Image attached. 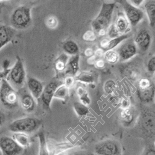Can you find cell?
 <instances>
[{
	"mask_svg": "<svg viewBox=\"0 0 155 155\" xmlns=\"http://www.w3.org/2000/svg\"><path fill=\"white\" fill-rule=\"evenodd\" d=\"M115 6V3L102 4L99 13L91 23L92 28L96 32L99 33L101 31H106L110 26Z\"/></svg>",
	"mask_w": 155,
	"mask_h": 155,
	"instance_id": "cell-1",
	"label": "cell"
},
{
	"mask_svg": "<svg viewBox=\"0 0 155 155\" xmlns=\"http://www.w3.org/2000/svg\"><path fill=\"white\" fill-rule=\"evenodd\" d=\"M42 124V121L35 117H28L17 119L11 122L8 128L12 132L31 134L37 131Z\"/></svg>",
	"mask_w": 155,
	"mask_h": 155,
	"instance_id": "cell-2",
	"label": "cell"
},
{
	"mask_svg": "<svg viewBox=\"0 0 155 155\" xmlns=\"http://www.w3.org/2000/svg\"><path fill=\"white\" fill-rule=\"evenodd\" d=\"M19 96L6 79H3L0 84V102L7 108L16 107L19 103Z\"/></svg>",
	"mask_w": 155,
	"mask_h": 155,
	"instance_id": "cell-3",
	"label": "cell"
},
{
	"mask_svg": "<svg viewBox=\"0 0 155 155\" xmlns=\"http://www.w3.org/2000/svg\"><path fill=\"white\" fill-rule=\"evenodd\" d=\"M30 8L21 6L16 8L10 18L12 28L15 29L23 30L28 28L31 23Z\"/></svg>",
	"mask_w": 155,
	"mask_h": 155,
	"instance_id": "cell-4",
	"label": "cell"
},
{
	"mask_svg": "<svg viewBox=\"0 0 155 155\" xmlns=\"http://www.w3.org/2000/svg\"><path fill=\"white\" fill-rule=\"evenodd\" d=\"M6 79L12 86L15 87H21L24 84L26 80V73L24 63L19 56L16 57V63L12 68L9 70Z\"/></svg>",
	"mask_w": 155,
	"mask_h": 155,
	"instance_id": "cell-5",
	"label": "cell"
},
{
	"mask_svg": "<svg viewBox=\"0 0 155 155\" xmlns=\"http://www.w3.org/2000/svg\"><path fill=\"white\" fill-rule=\"evenodd\" d=\"M154 84L150 80L143 78L138 82L137 95L140 101L144 104L152 102L154 98Z\"/></svg>",
	"mask_w": 155,
	"mask_h": 155,
	"instance_id": "cell-6",
	"label": "cell"
},
{
	"mask_svg": "<svg viewBox=\"0 0 155 155\" xmlns=\"http://www.w3.org/2000/svg\"><path fill=\"white\" fill-rule=\"evenodd\" d=\"M96 155H122V150L119 142L108 139L98 143L94 148Z\"/></svg>",
	"mask_w": 155,
	"mask_h": 155,
	"instance_id": "cell-7",
	"label": "cell"
},
{
	"mask_svg": "<svg viewBox=\"0 0 155 155\" xmlns=\"http://www.w3.org/2000/svg\"><path fill=\"white\" fill-rule=\"evenodd\" d=\"M24 148L12 137L3 136L0 138V152L2 155H20Z\"/></svg>",
	"mask_w": 155,
	"mask_h": 155,
	"instance_id": "cell-8",
	"label": "cell"
},
{
	"mask_svg": "<svg viewBox=\"0 0 155 155\" xmlns=\"http://www.w3.org/2000/svg\"><path fill=\"white\" fill-rule=\"evenodd\" d=\"M122 5L125 16L129 24L133 27L136 26L143 19V11L138 8V7L132 5L128 2H124Z\"/></svg>",
	"mask_w": 155,
	"mask_h": 155,
	"instance_id": "cell-9",
	"label": "cell"
},
{
	"mask_svg": "<svg viewBox=\"0 0 155 155\" xmlns=\"http://www.w3.org/2000/svg\"><path fill=\"white\" fill-rule=\"evenodd\" d=\"M61 84L63 81L59 80H53L48 83L43 89L41 99L42 104V107L46 110H50L51 103L54 99V93L56 89Z\"/></svg>",
	"mask_w": 155,
	"mask_h": 155,
	"instance_id": "cell-10",
	"label": "cell"
},
{
	"mask_svg": "<svg viewBox=\"0 0 155 155\" xmlns=\"http://www.w3.org/2000/svg\"><path fill=\"white\" fill-rule=\"evenodd\" d=\"M140 125L143 132L148 137L154 135V113L150 110H144L140 116Z\"/></svg>",
	"mask_w": 155,
	"mask_h": 155,
	"instance_id": "cell-11",
	"label": "cell"
},
{
	"mask_svg": "<svg viewBox=\"0 0 155 155\" xmlns=\"http://www.w3.org/2000/svg\"><path fill=\"white\" fill-rule=\"evenodd\" d=\"M138 51L137 47L134 42L128 41L124 43L117 50L120 61H125L134 57Z\"/></svg>",
	"mask_w": 155,
	"mask_h": 155,
	"instance_id": "cell-12",
	"label": "cell"
},
{
	"mask_svg": "<svg viewBox=\"0 0 155 155\" xmlns=\"http://www.w3.org/2000/svg\"><path fill=\"white\" fill-rule=\"evenodd\" d=\"M134 43L137 49L142 52L148 51L151 44V36L150 32L147 29H141L137 34Z\"/></svg>",
	"mask_w": 155,
	"mask_h": 155,
	"instance_id": "cell-13",
	"label": "cell"
},
{
	"mask_svg": "<svg viewBox=\"0 0 155 155\" xmlns=\"http://www.w3.org/2000/svg\"><path fill=\"white\" fill-rule=\"evenodd\" d=\"M15 35V31L13 28L0 24V49L10 42Z\"/></svg>",
	"mask_w": 155,
	"mask_h": 155,
	"instance_id": "cell-14",
	"label": "cell"
},
{
	"mask_svg": "<svg viewBox=\"0 0 155 155\" xmlns=\"http://www.w3.org/2000/svg\"><path fill=\"white\" fill-rule=\"evenodd\" d=\"M27 84L31 94L35 99H39L44 87L43 84L35 78H29L27 81Z\"/></svg>",
	"mask_w": 155,
	"mask_h": 155,
	"instance_id": "cell-15",
	"label": "cell"
},
{
	"mask_svg": "<svg viewBox=\"0 0 155 155\" xmlns=\"http://www.w3.org/2000/svg\"><path fill=\"white\" fill-rule=\"evenodd\" d=\"M129 37H130V35L128 34H125L119 35L117 37L111 38L110 40H103L101 43V48L104 51H106L109 50H112L115 48L116 47H117L123 41L127 39Z\"/></svg>",
	"mask_w": 155,
	"mask_h": 155,
	"instance_id": "cell-16",
	"label": "cell"
},
{
	"mask_svg": "<svg viewBox=\"0 0 155 155\" xmlns=\"http://www.w3.org/2000/svg\"><path fill=\"white\" fill-rule=\"evenodd\" d=\"M19 101L23 109L28 112H33L37 106L35 99L31 93H25L22 94Z\"/></svg>",
	"mask_w": 155,
	"mask_h": 155,
	"instance_id": "cell-17",
	"label": "cell"
},
{
	"mask_svg": "<svg viewBox=\"0 0 155 155\" xmlns=\"http://www.w3.org/2000/svg\"><path fill=\"white\" fill-rule=\"evenodd\" d=\"M80 69V55L77 54L71 56L68 61L65 69V73L67 75L75 76L78 73Z\"/></svg>",
	"mask_w": 155,
	"mask_h": 155,
	"instance_id": "cell-18",
	"label": "cell"
},
{
	"mask_svg": "<svg viewBox=\"0 0 155 155\" xmlns=\"http://www.w3.org/2000/svg\"><path fill=\"white\" fill-rule=\"evenodd\" d=\"M76 81L84 84H93L97 80V74L95 72L84 71L76 74L74 76Z\"/></svg>",
	"mask_w": 155,
	"mask_h": 155,
	"instance_id": "cell-19",
	"label": "cell"
},
{
	"mask_svg": "<svg viewBox=\"0 0 155 155\" xmlns=\"http://www.w3.org/2000/svg\"><path fill=\"white\" fill-rule=\"evenodd\" d=\"M135 113L134 109L130 106L122 109L120 113V120L122 123L125 126H130L134 121Z\"/></svg>",
	"mask_w": 155,
	"mask_h": 155,
	"instance_id": "cell-20",
	"label": "cell"
},
{
	"mask_svg": "<svg viewBox=\"0 0 155 155\" xmlns=\"http://www.w3.org/2000/svg\"><path fill=\"white\" fill-rule=\"evenodd\" d=\"M12 137L16 141V143L24 149L29 147L31 145V138L28 134L14 132Z\"/></svg>",
	"mask_w": 155,
	"mask_h": 155,
	"instance_id": "cell-21",
	"label": "cell"
},
{
	"mask_svg": "<svg viewBox=\"0 0 155 155\" xmlns=\"http://www.w3.org/2000/svg\"><path fill=\"white\" fill-rule=\"evenodd\" d=\"M145 9L149 19L150 26L153 28L155 25V2L154 0H148L145 5Z\"/></svg>",
	"mask_w": 155,
	"mask_h": 155,
	"instance_id": "cell-22",
	"label": "cell"
},
{
	"mask_svg": "<svg viewBox=\"0 0 155 155\" xmlns=\"http://www.w3.org/2000/svg\"><path fill=\"white\" fill-rule=\"evenodd\" d=\"M64 54L68 55H75L79 54L80 48L78 44L73 41H67L64 42L62 46Z\"/></svg>",
	"mask_w": 155,
	"mask_h": 155,
	"instance_id": "cell-23",
	"label": "cell"
},
{
	"mask_svg": "<svg viewBox=\"0 0 155 155\" xmlns=\"http://www.w3.org/2000/svg\"><path fill=\"white\" fill-rule=\"evenodd\" d=\"M69 57L66 54H61L54 62V68L57 73L65 70Z\"/></svg>",
	"mask_w": 155,
	"mask_h": 155,
	"instance_id": "cell-24",
	"label": "cell"
},
{
	"mask_svg": "<svg viewBox=\"0 0 155 155\" xmlns=\"http://www.w3.org/2000/svg\"><path fill=\"white\" fill-rule=\"evenodd\" d=\"M115 25L120 34H124L128 28L129 22L125 16L122 13H120L116 20Z\"/></svg>",
	"mask_w": 155,
	"mask_h": 155,
	"instance_id": "cell-25",
	"label": "cell"
},
{
	"mask_svg": "<svg viewBox=\"0 0 155 155\" xmlns=\"http://www.w3.org/2000/svg\"><path fill=\"white\" fill-rule=\"evenodd\" d=\"M37 137L39 141V151L38 155H50L46 138L44 131H39L37 134Z\"/></svg>",
	"mask_w": 155,
	"mask_h": 155,
	"instance_id": "cell-26",
	"label": "cell"
},
{
	"mask_svg": "<svg viewBox=\"0 0 155 155\" xmlns=\"http://www.w3.org/2000/svg\"><path fill=\"white\" fill-rule=\"evenodd\" d=\"M69 88L65 85L61 84L55 90L54 98L61 101H67L69 98Z\"/></svg>",
	"mask_w": 155,
	"mask_h": 155,
	"instance_id": "cell-27",
	"label": "cell"
},
{
	"mask_svg": "<svg viewBox=\"0 0 155 155\" xmlns=\"http://www.w3.org/2000/svg\"><path fill=\"white\" fill-rule=\"evenodd\" d=\"M76 93L79 97L80 102L83 104L88 106L91 104V98L87 90L83 86H79L76 88Z\"/></svg>",
	"mask_w": 155,
	"mask_h": 155,
	"instance_id": "cell-28",
	"label": "cell"
},
{
	"mask_svg": "<svg viewBox=\"0 0 155 155\" xmlns=\"http://www.w3.org/2000/svg\"><path fill=\"white\" fill-rule=\"evenodd\" d=\"M73 107L76 115L80 117H85L89 114L87 106L83 104L81 102H74L73 104Z\"/></svg>",
	"mask_w": 155,
	"mask_h": 155,
	"instance_id": "cell-29",
	"label": "cell"
},
{
	"mask_svg": "<svg viewBox=\"0 0 155 155\" xmlns=\"http://www.w3.org/2000/svg\"><path fill=\"white\" fill-rule=\"evenodd\" d=\"M104 60L106 62L109 64H115L119 61V57L117 51L112 50H109L106 51L104 54Z\"/></svg>",
	"mask_w": 155,
	"mask_h": 155,
	"instance_id": "cell-30",
	"label": "cell"
},
{
	"mask_svg": "<svg viewBox=\"0 0 155 155\" xmlns=\"http://www.w3.org/2000/svg\"><path fill=\"white\" fill-rule=\"evenodd\" d=\"M116 87H117V85H116L115 82L114 80H109L107 81L104 84V89L106 94H110L114 91Z\"/></svg>",
	"mask_w": 155,
	"mask_h": 155,
	"instance_id": "cell-31",
	"label": "cell"
},
{
	"mask_svg": "<svg viewBox=\"0 0 155 155\" xmlns=\"http://www.w3.org/2000/svg\"><path fill=\"white\" fill-rule=\"evenodd\" d=\"M76 83V80L74 76L71 75H67L63 80V84L65 85L69 89L73 87Z\"/></svg>",
	"mask_w": 155,
	"mask_h": 155,
	"instance_id": "cell-32",
	"label": "cell"
},
{
	"mask_svg": "<svg viewBox=\"0 0 155 155\" xmlns=\"http://www.w3.org/2000/svg\"><path fill=\"white\" fill-rule=\"evenodd\" d=\"M58 21L55 16H50L46 21V25L48 28L55 29L58 26Z\"/></svg>",
	"mask_w": 155,
	"mask_h": 155,
	"instance_id": "cell-33",
	"label": "cell"
},
{
	"mask_svg": "<svg viewBox=\"0 0 155 155\" xmlns=\"http://www.w3.org/2000/svg\"><path fill=\"white\" fill-rule=\"evenodd\" d=\"M108 28L109 29L107 31V35L110 38L117 37L119 35L120 33L119 32L117 28H116L115 24H112Z\"/></svg>",
	"mask_w": 155,
	"mask_h": 155,
	"instance_id": "cell-34",
	"label": "cell"
},
{
	"mask_svg": "<svg viewBox=\"0 0 155 155\" xmlns=\"http://www.w3.org/2000/svg\"><path fill=\"white\" fill-rule=\"evenodd\" d=\"M96 38V35L94 33V31H87L83 37V40L85 41H88V42H92L95 41Z\"/></svg>",
	"mask_w": 155,
	"mask_h": 155,
	"instance_id": "cell-35",
	"label": "cell"
},
{
	"mask_svg": "<svg viewBox=\"0 0 155 155\" xmlns=\"http://www.w3.org/2000/svg\"><path fill=\"white\" fill-rule=\"evenodd\" d=\"M147 70L151 74H154L155 71V56H152L147 63Z\"/></svg>",
	"mask_w": 155,
	"mask_h": 155,
	"instance_id": "cell-36",
	"label": "cell"
},
{
	"mask_svg": "<svg viewBox=\"0 0 155 155\" xmlns=\"http://www.w3.org/2000/svg\"><path fill=\"white\" fill-rule=\"evenodd\" d=\"M120 107L122 109L128 108L130 106V100L127 97H122L119 102Z\"/></svg>",
	"mask_w": 155,
	"mask_h": 155,
	"instance_id": "cell-37",
	"label": "cell"
},
{
	"mask_svg": "<svg viewBox=\"0 0 155 155\" xmlns=\"http://www.w3.org/2000/svg\"><path fill=\"white\" fill-rule=\"evenodd\" d=\"M95 67L98 69H102L105 67V61L102 59H99L95 62Z\"/></svg>",
	"mask_w": 155,
	"mask_h": 155,
	"instance_id": "cell-38",
	"label": "cell"
},
{
	"mask_svg": "<svg viewBox=\"0 0 155 155\" xmlns=\"http://www.w3.org/2000/svg\"><path fill=\"white\" fill-rule=\"evenodd\" d=\"M143 155H155L154 145L148 147V148L145 150Z\"/></svg>",
	"mask_w": 155,
	"mask_h": 155,
	"instance_id": "cell-39",
	"label": "cell"
},
{
	"mask_svg": "<svg viewBox=\"0 0 155 155\" xmlns=\"http://www.w3.org/2000/svg\"><path fill=\"white\" fill-rule=\"evenodd\" d=\"M144 1L145 0H129L128 2L135 6L139 7L142 3H143Z\"/></svg>",
	"mask_w": 155,
	"mask_h": 155,
	"instance_id": "cell-40",
	"label": "cell"
},
{
	"mask_svg": "<svg viewBox=\"0 0 155 155\" xmlns=\"http://www.w3.org/2000/svg\"><path fill=\"white\" fill-rule=\"evenodd\" d=\"M71 155H95V154L87 151H76L73 153Z\"/></svg>",
	"mask_w": 155,
	"mask_h": 155,
	"instance_id": "cell-41",
	"label": "cell"
},
{
	"mask_svg": "<svg viewBox=\"0 0 155 155\" xmlns=\"http://www.w3.org/2000/svg\"><path fill=\"white\" fill-rule=\"evenodd\" d=\"M85 56L87 57H91L94 55V51L91 48H87L84 51Z\"/></svg>",
	"mask_w": 155,
	"mask_h": 155,
	"instance_id": "cell-42",
	"label": "cell"
},
{
	"mask_svg": "<svg viewBox=\"0 0 155 155\" xmlns=\"http://www.w3.org/2000/svg\"><path fill=\"white\" fill-rule=\"evenodd\" d=\"M10 69L8 70H3L2 71H0V77L3 79H6V78L8 76V74L9 73Z\"/></svg>",
	"mask_w": 155,
	"mask_h": 155,
	"instance_id": "cell-43",
	"label": "cell"
},
{
	"mask_svg": "<svg viewBox=\"0 0 155 155\" xmlns=\"http://www.w3.org/2000/svg\"><path fill=\"white\" fill-rule=\"evenodd\" d=\"M5 122V115L2 110H0V127L3 125Z\"/></svg>",
	"mask_w": 155,
	"mask_h": 155,
	"instance_id": "cell-44",
	"label": "cell"
},
{
	"mask_svg": "<svg viewBox=\"0 0 155 155\" xmlns=\"http://www.w3.org/2000/svg\"><path fill=\"white\" fill-rule=\"evenodd\" d=\"M9 64L10 61L8 60H5L3 62V68L4 70H8L9 67Z\"/></svg>",
	"mask_w": 155,
	"mask_h": 155,
	"instance_id": "cell-45",
	"label": "cell"
},
{
	"mask_svg": "<svg viewBox=\"0 0 155 155\" xmlns=\"http://www.w3.org/2000/svg\"><path fill=\"white\" fill-rule=\"evenodd\" d=\"M103 54H104V51L102 50V49H99L98 50H97L96 51L95 53V55L96 57H101L102 56Z\"/></svg>",
	"mask_w": 155,
	"mask_h": 155,
	"instance_id": "cell-46",
	"label": "cell"
},
{
	"mask_svg": "<svg viewBox=\"0 0 155 155\" xmlns=\"http://www.w3.org/2000/svg\"><path fill=\"white\" fill-rule=\"evenodd\" d=\"M3 80V78H2L1 77H0V84H1V82H2V80Z\"/></svg>",
	"mask_w": 155,
	"mask_h": 155,
	"instance_id": "cell-47",
	"label": "cell"
},
{
	"mask_svg": "<svg viewBox=\"0 0 155 155\" xmlns=\"http://www.w3.org/2000/svg\"><path fill=\"white\" fill-rule=\"evenodd\" d=\"M0 155H2V154H1V152H0Z\"/></svg>",
	"mask_w": 155,
	"mask_h": 155,
	"instance_id": "cell-48",
	"label": "cell"
},
{
	"mask_svg": "<svg viewBox=\"0 0 155 155\" xmlns=\"http://www.w3.org/2000/svg\"><path fill=\"white\" fill-rule=\"evenodd\" d=\"M0 1H3V0H0Z\"/></svg>",
	"mask_w": 155,
	"mask_h": 155,
	"instance_id": "cell-49",
	"label": "cell"
}]
</instances>
